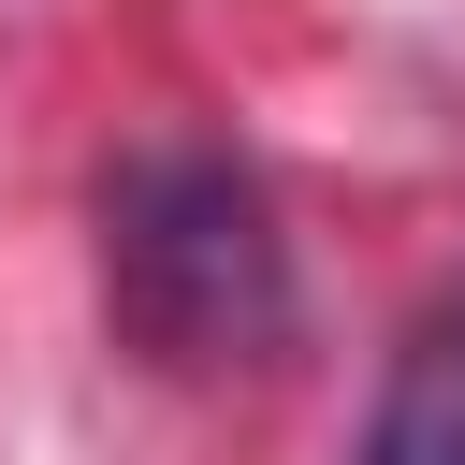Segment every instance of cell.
<instances>
[{
  "instance_id": "cell-1",
  "label": "cell",
  "mask_w": 465,
  "mask_h": 465,
  "mask_svg": "<svg viewBox=\"0 0 465 465\" xmlns=\"http://www.w3.org/2000/svg\"><path fill=\"white\" fill-rule=\"evenodd\" d=\"M102 305H116V334L160 378L276 363L291 349V232H276V189L232 145H203V131L131 145L102 174Z\"/></svg>"
},
{
  "instance_id": "cell-2",
  "label": "cell",
  "mask_w": 465,
  "mask_h": 465,
  "mask_svg": "<svg viewBox=\"0 0 465 465\" xmlns=\"http://www.w3.org/2000/svg\"><path fill=\"white\" fill-rule=\"evenodd\" d=\"M363 465H465V291L407 320V349L378 378V421H363Z\"/></svg>"
}]
</instances>
